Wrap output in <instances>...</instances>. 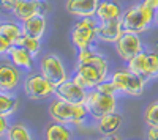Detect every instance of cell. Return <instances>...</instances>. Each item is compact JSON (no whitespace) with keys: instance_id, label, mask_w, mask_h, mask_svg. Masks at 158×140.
Listing matches in <instances>:
<instances>
[{"instance_id":"6da1fadb","label":"cell","mask_w":158,"mask_h":140,"mask_svg":"<svg viewBox=\"0 0 158 140\" xmlns=\"http://www.w3.org/2000/svg\"><path fill=\"white\" fill-rule=\"evenodd\" d=\"M49 115L57 123L79 126L85 121L89 112L84 104H73V103H67V101H62L57 98L49 106Z\"/></svg>"},{"instance_id":"7a4b0ae2","label":"cell","mask_w":158,"mask_h":140,"mask_svg":"<svg viewBox=\"0 0 158 140\" xmlns=\"http://www.w3.org/2000/svg\"><path fill=\"white\" fill-rule=\"evenodd\" d=\"M153 21H155V10L142 2L130 6L122 14V25L123 30L127 32L142 33L150 27Z\"/></svg>"},{"instance_id":"3957f363","label":"cell","mask_w":158,"mask_h":140,"mask_svg":"<svg viewBox=\"0 0 158 140\" xmlns=\"http://www.w3.org/2000/svg\"><path fill=\"white\" fill-rule=\"evenodd\" d=\"M84 106L90 115L98 120L103 115H106V113L115 112L117 101H115V95H106V93L98 91L97 88H92V90L87 91Z\"/></svg>"},{"instance_id":"277c9868","label":"cell","mask_w":158,"mask_h":140,"mask_svg":"<svg viewBox=\"0 0 158 140\" xmlns=\"http://www.w3.org/2000/svg\"><path fill=\"white\" fill-rule=\"evenodd\" d=\"M98 24L94 18H81V21L76 22L71 30V43L77 47V50H82L92 46V43L97 38Z\"/></svg>"},{"instance_id":"5b68a950","label":"cell","mask_w":158,"mask_h":140,"mask_svg":"<svg viewBox=\"0 0 158 140\" xmlns=\"http://www.w3.org/2000/svg\"><path fill=\"white\" fill-rule=\"evenodd\" d=\"M112 84L115 85L117 91L130 95V96H139L144 91V85L146 80L139 76H136L135 72H131L130 69H122L112 74L111 77Z\"/></svg>"},{"instance_id":"8992f818","label":"cell","mask_w":158,"mask_h":140,"mask_svg":"<svg viewBox=\"0 0 158 140\" xmlns=\"http://www.w3.org/2000/svg\"><path fill=\"white\" fill-rule=\"evenodd\" d=\"M40 69H41V74L54 87L63 84L65 80H68L63 63L56 54H46L40 60Z\"/></svg>"},{"instance_id":"52a82bcc","label":"cell","mask_w":158,"mask_h":140,"mask_svg":"<svg viewBox=\"0 0 158 140\" xmlns=\"http://www.w3.org/2000/svg\"><path fill=\"white\" fill-rule=\"evenodd\" d=\"M54 91L56 87L43 74H30L24 82V93L30 99H44Z\"/></svg>"},{"instance_id":"ba28073f","label":"cell","mask_w":158,"mask_h":140,"mask_svg":"<svg viewBox=\"0 0 158 140\" xmlns=\"http://www.w3.org/2000/svg\"><path fill=\"white\" fill-rule=\"evenodd\" d=\"M115 50H117L118 57L125 61H128L135 55H138L142 50V41L139 38V33L123 30L122 36L115 41Z\"/></svg>"},{"instance_id":"9c48e42d","label":"cell","mask_w":158,"mask_h":140,"mask_svg":"<svg viewBox=\"0 0 158 140\" xmlns=\"http://www.w3.org/2000/svg\"><path fill=\"white\" fill-rule=\"evenodd\" d=\"M54 95L67 103H73V104H84L85 103V96H87V90L81 88L77 84H74L73 80H65L63 84L56 87Z\"/></svg>"},{"instance_id":"30bf717a","label":"cell","mask_w":158,"mask_h":140,"mask_svg":"<svg viewBox=\"0 0 158 140\" xmlns=\"http://www.w3.org/2000/svg\"><path fill=\"white\" fill-rule=\"evenodd\" d=\"M122 33H123L122 18L101 22V25H98V29H97V38L104 43H114L115 44V41L122 36Z\"/></svg>"},{"instance_id":"8fae6325","label":"cell","mask_w":158,"mask_h":140,"mask_svg":"<svg viewBox=\"0 0 158 140\" xmlns=\"http://www.w3.org/2000/svg\"><path fill=\"white\" fill-rule=\"evenodd\" d=\"M46 10H48V5L41 2V0H19L16 10L13 13H15V16L18 19L25 21L36 14H44Z\"/></svg>"},{"instance_id":"7c38bea8","label":"cell","mask_w":158,"mask_h":140,"mask_svg":"<svg viewBox=\"0 0 158 140\" xmlns=\"http://www.w3.org/2000/svg\"><path fill=\"white\" fill-rule=\"evenodd\" d=\"M100 0H67V11L77 18H94Z\"/></svg>"},{"instance_id":"4fadbf2b","label":"cell","mask_w":158,"mask_h":140,"mask_svg":"<svg viewBox=\"0 0 158 140\" xmlns=\"http://www.w3.org/2000/svg\"><path fill=\"white\" fill-rule=\"evenodd\" d=\"M123 14L122 6L115 0H100L98 6H97V13L95 16L100 22H106V21H112V19H120Z\"/></svg>"},{"instance_id":"5bb4252c","label":"cell","mask_w":158,"mask_h":140,"mask_svg":"<svg viewBox=\"0 0 158 140\" xmlns=\"http://www.w3.org/2000/svg\"><path fill=\"white\" fill-rule=\"evenodd\" d=\"M21 74L15 65H0V90L11 91L18 87Z\"/></svg>"},{"instance_id":"9a60e30c","label":"cell","mask_w":158,"mask_h":140,"mask_svg":"<svg viewBox=\"0 0 158 140\" xmlns=\"http://www.w3.org/2000/svg\"><path fill=\"white\" fill-rule=\"evenodd\" d=\"M122 117L118 115L117 112H111V113H106L103 115L101 118H98V124H97V129L100 131L101 135H114L117 134V131L122 128Z\"/></svg>"},{"instance_id":"2e32d148","label":"cell","mask_w":158,"mask_h":140,"mask_svg":"<svg viewBox=\"0 0 158 140\" xmlns=\"http://www.w3.org/2000/svg\"><path fill=\"white\" fill-rule=\"evenodd\" d=\"M21 27H22L24 35H29V36L41 40V36L46 32V18H44V14H36L33 18H29V19L22 21Z\"/></svg>"},{"instance_id":"e0dca14e","label":"cell","mask_w":158,"mask_h":140,"mask_svg":"<svg viewBox=\"0 0 158 140\" xmlns=\"http://www.w3.org/2000/svg\"><path fill=\"white\" fill-rule=\"evenodd\" d=\"M77 63L92 65V66L98 68L100 71H103L104 74H108V61H106V58H104L101 54L95 52V50H92L90 47L79 50V54H77Z\"/></svg>"},{"instance_id":"ac0fdd59","label":"cell","mask_w":158,"mask_h":140,"mask_svg":"<svg viewBox=\"0 0 158 140\" xmlns=\"http://www.w3.org/2000/svg\"><path fill=\"white\" fill-rule=\"evenodd\" d=\"M8 57L11 58L13 65L18 68L27 69V71H30L33 68V57L30 55V52H27L24 47H21L18 44L11 46V49L8 50Z\"/></svg>"},{"instance_id":"d6986e66","label":"cell","mask_w":158,"mask_h":140,"mask_svg":"<svg viewBox=\"0 0 158 140\" xmlns=\"http://www.w3.org/2000/svg\"><path fill=\"white\" fill-rule=\"evenodd\" d=\"M127 63H128V69L131 72H135L136 76L142 77L146 82L152 80L150 72H149V66H147V54L144 52V50H141L138 55H135L133 58L128 60Z\"/></svg>"},{"instance_id":"ffe728a7","label":"cell","mask_w":158,"mask_h":140,"mask_svg":"<svg viewBox=\"0 0 158 140\" xmlns=\"http://www.w3.org/2000/svg\"><path fill=\"white\" fill-rule=\"evenodd\" d=\"M76 72L81 74L82 77H85L87 80H90L95 87H97L100 82L106 80V77H108V74H104V72L100 71L98 68L92 66V65H84V63H77V65H76Z\"/></svg>"},{"instance_id":"44dd1931","label":"cell","mask_w":158,"mask_h":140,"mask_svg":"<svg viewBox=\"0 0 158 140\" xmlns=\"http://www.w3.org/2000/svg\"><path fill=\"white\" fill-rule=\"evenodd\" d=\"M19 107V99L11 96L8 91H0V115L10 117Z\"/></svg>"},{"instance_id":"7402d4cb","label":"cell","mask_w":158,"mask_h":140,"mask_svg":"<svg viewBox=\"0 0 158 140\" xmlns=\"http://www.w3.org/2000/svg\"><path fill=\"white\" fill-rule=\"evenodd\" d=\"M44 137L48 140H68V138L73 137V134L63 123H57L56 121L54 124H49L46 128Z\"/></svg>"},{"instance_id":"603a6c76","label":"cell","mask_w":158,"mask_h":140,"mask_svg":"<svg viewBox=\"0 0 158 140\" xmlns=\"http://www.w3.org/2000/svg\"><path fill=\"white\" fill-rule=\"evenodd\" d=\"M0 33H2L13 46L18 44L19 40H21V36L24 35L21 25H18L16 22H10V21H8V22H3V24H0Z\"/></svg>"},{"instance_id":"cb8c5ba5","label":"cell","mask_w":158,"mask_h":140,"mask_svg":"<svg viewBox=\"0 0 158 140\" xmlns=\"http://www.w3.org/2000/svg\"><path fill=\"white\" fill-rule=\"evenodd\" d=\"M18 46L24 47L27 52H30L32 57H36V55L40 54V49H41L38 38H33V36H29V35H22L21 40H19V43H18Z\"/></svg>"},{"instance_id":"d4e9b609","label":"cell","mask_w":158,"mask_h":140,"mask_svg":"<svg viewBox=\"0 0 158 140\" xmlns=\"http://www.w3.org/2000/svg\"><path fill=\"white\" fill-rule=\"evenodd\" d=\"M5 137L8 140H30L32 138L29 129L25 128V126H22V124H13V126H10Z\"/></svg>"},{"instance_id":"484cf974","label":"cell","mask_w":158,"mask_h":140,"mask_svg":"<svg viewBox=\"0 0 158 140\" xmlns=\"http://www.w3.org/2000/svg\"><path fill=\"white\" fill-rule=\"evenodd\" d=\"M144 121L147 126H158V101L152 103L144 112Z\"/></svg>"},{"instance_id":"4316f807","label":"cell","mask_w":158,"mask_h":140,"mask_svg":"<svg viewBox=\"0 0 158 140\" xmlns=\"http://www.w3.org/2000/svg\"><path fill=\"white\" fill-rule=\"evenodd\" d=\"M147 54V66H149V72H150V77L156 79L158 77V52L155 50H149Z\"/></svg>"},{"instance_id":"83f0119b","label":"cell","mask_w":158,"mask_h":140,"mask_svg":"<svg viewBox=\"0 0 158 140\" xmlns=\"http://www.w3.org/2000/svg\"><path fill=\"white\" fill-rule=\"evenodd\" d=\"M95 88H97L98 91L106 93V95H115V93H117V88H115V85L112 84V80H103V82H100Z\"/></svg>"},{"instance_id":"f1b7e54d","label":"cell","mask_w":158,"mask_h":140,"mask_svg":"<svg viewBox=\"0 0 158 140\" xmlns=\"http://www.w3.org/2000/svg\"><path fill=\"white\" fill-rule=\"evenodd\" d=\"M71 80H73L74 84H77L79 87H81V88H84V90H87V91H89V90H92V88H95V85L92 84L90 80H87L85 77H82V76H81V74H77V72L74 74V77H73Z\"/></svg>"},{"instance_id":"f546056e","label":"cell","mask_w":158,"mask_h":140,"mask_svg":"<svg viewBox=\"0 0 158 140\" xmlns=\"http://www.w3.org/2000/svg\"><path fill=\"white\" fill-rule=\"evenodd\" d=\"M19 0H0V8L5 11H15Z\"/></svg>"},{"instance_id":"4dcf8cb0","label":"cell","mask_w":158,"mask_h":140,"mask_svg":"<svg viewBox=\"0 0 158 140\" xmlns=\"http://www.w3.org/2000/svg\"><path fill=\"white\" fill-rule=\"evenodd\" d=\"M11 43L6 40V38L0 33V55H5V54H8V50L11 49Z\"/></svg>"},{"instance_id":"1f68e13d","label":"cell","mask_w":158,"mask_h":140,"mask_svg":"<svg viewBox=\"0 0 158 140\" xmlns=\"http://www.w3.org/2000/svg\"><path fill=\"white\" fill-rule=\"evenodd\" d=\"M8 128H10V124H8V117H2V115H0V137L6 135Z\"/></svg>"},{"instance_id":"d6a6232c","label":"cell","mask_w":158,"mask_h":140,"mask_svg":"<svg viewBox=\"0 0 158 140\" xmlns=\"http://www.w3.org/2000/svg\"><path fill=\"white\" fill-rule=\"evenodd\" d=\"M146 137L149 140H158V126H149Z\"/></svg>"},{"instance_id":"836d02e7","label":"cell","mask_w":158,"mask_h":140,"mask_svg":"<svg viewBox=\"0 0 158 140\" xmlns=\"http://www.w3.org/2000/svg\"><path fill=\"white\" fill-rule=\"evenodd\" d=\"M142 3H146L147 6H150L153 10H158V0H142Z\"/></svg>"},{"instance_id":"e575fe53","label":"cell","mask_w":158,"mask_h":140,"mask_svg":"<svg viewBox=\"0 0 158 140\" xmlns=\"http://www.w3.org/2000/svg\"><path fill=\"white\" fill-rule=\"evenodd\" d=\"M155 24L158 25V13H156V14H155Z\"/></svg>"},{"instance_id":"d590c367","label":"cell","mask_w":158,"mask_h":140,"mask_svg":"<svg viewBox=\"0 0 158 140\" xmlns=\"http://www.w3.org/2000/svg\"><path fill=\"white\" fill-rule=\"evenodd\" d=\"M0 91H2V90H0Z\"/></svg>"}]
</instances>
